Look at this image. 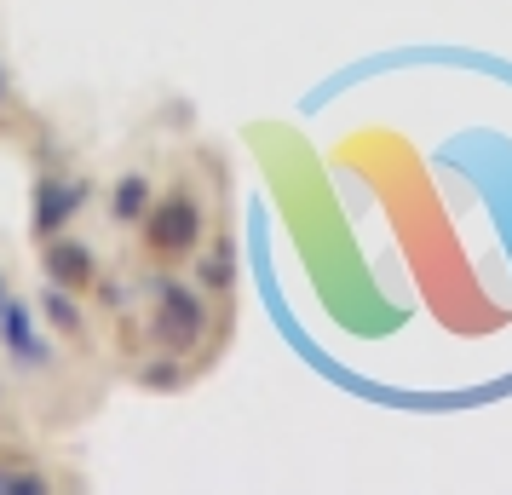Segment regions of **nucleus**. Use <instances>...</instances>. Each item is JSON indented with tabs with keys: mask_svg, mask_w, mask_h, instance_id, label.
Instances as JSON below:
<instances>
[{
	"mask_svg": "<svg viewBox=\"0 0 512 495\" xmlns=\"http://www.w3.org/2000/svg\"><path fill=\"white\" fill-rule=\"evenodd\" d=\"M139 236H144V260L156 265V271L190 265V254L208 242V196L190 185V179H173L167 190H156Z\"/></svg>",
	"mask_w": 512,
	"mask_h": 495,
	"instance_id": "1",
	"label": "nucleus"
},
{
	"mask_svg": "<svg viewBox=\"0 0 512 495\" xmlns=\"http://www.w3.org/2000/svg\"><path fill=\"white\" fill-rule=\"evenodd\" d=\"M219 317H213V294L196 277H179V271H156L150 277V340L156 352H196L208 346Z\"/></svg>",
	"mask_w": 512,
	"mask_h": 495,
	"instance_id": "2",
	"label": "nucleus"
},
{
	"mask_svg": "<svg viewBox=\"0 0 512 495\" xmlns=\"http://www.w3.org/2000/svg\"><path fill=\"white\" fill-rule=\"evenodd\" d=\"M58 334L41 323V311H35V300L29 294H12V306L0 311V357H6V369L18 380H29V386H41V380L58 375Z\"/></svg>",
	"mask_w": 512,
	"mask_h": 495,
	"instance_id": "3",
	"label": "nucleus"
},
{
	"mask_svg": "<svg viewBox=\"0 0 512 495\" xmlns=\"http://www.w3.org/2000/svg\"><path fill=\"white\" fill-rule=\"evenodd\" d=\"M93 173H75V167L64 162H47L41 173H35V202H29V236L35 242H47V236L70 231L81 213L93 208Z\"/></svg>",
	"mask_w": 512,
	"mask_h": 495,
	"instance_id": "4",
	"label": "nucleus"
},
{
	"mask_svg": "<svg viewBox=\"0 0 512 495\" xmlns=\"http://www.w3.org/2000/svg\"><path fill=\"white\" fill-rule=\"evenodd\" d=\"M35 248H41V277H47V283H64V288H75V294H93L98 277H104L98 248L81 242V236H70V231L47 236V242H35Z\"/></svg>",
	"mask_w": 512,
	"mask_h": 495,
	"instance_id": "5",
	"label": "nucleus"
},
{
	"mask_svg": "<svg viewBox=\"0 0 512 495\" xmlns=\"http://www.w3.org/2000/svg\"><path fill=\"white\" fill-rule=\"evenodd\" d=\"M35 311H41V323H47L64 346L87 352V340H93V323H87V294H75V288H64V283H41V288H35Z\"/></svg>",
	"mask_w": 512,
	"mask_h": 495,
	"instance_id": "6",
	"label": "nucleus"
},
{
	"mask_svg": "<svg viewBox=\"0 0 512 495\" xmlns=\"http://www.w3.org/2000/svg\"><path fill=\"white\" fill-rule=\"evenodd\" d=\"M156 202V179H150V167H121L110 196H104V219L116 225V231H133L144 225V213Z\"/></svg>",
	"mask_w": 512,
	"mask_h": 495,
	"instance_id": "7",
	"label": "nucleus"
},
{
	"mask_svg": "<svg viewBox=\"0 0 512 495\" xmlns=\"http://www.w3.org/2000/svg\"><path fill=\"white\" fill-rule=\"evenodd\" d=\"M190 277L208 288L213 300H225L236 288V254H231V236H213V242H202L196 254H190Z\"/></svg>",
	"mask_w": 512,
	"mask_h": 495,
	"instance_id": "8",
	"label": "nucleus"
},
{
	"mask_svg": "<svg viewBox=\"0 0 512 495\" xmlns=\"http://www.w3.org/2000/svg\"><path fill=\"white\" fill-rule=\"evenodd\" d=\"M190 375H196V369H190L179 352H156V357H144L139 369H133V380L150 386V392H185Z\"/></svg>",
	"mask_w": 512,
	"mask_h": 495,
	"instance_id": "9",
	"label": "nucleus"
},
{
	"mask_svg": "<svg viewBox=\"0 0 512 495\" xmlns=\"http://www.w3.org/2000/svg\"><path fill=\"white\" fill-rule=\"evenodd\" d=\"M6 116H12V81H6V64H0V133H6Z\"/></svg>",
	"mask_w": 512,
	"mask_h": 495,
	"instance_id": "10",
	"label": "nucleus"
},
{
	"mask_svg": "<svg viewBox=\"0 0 512 495\" xmlns=\"http://www.w3.org/2000/svg\"><path fill=\"white\" fill-rule=\"evenodd\" d=\"M12 306V277H6V265H0V311Z\"/></svg>",
	"mask_w": 512,
	"mask_h": 495,
	"instance_id": "11",
	"label": "nucleus"
},
{
	"mask_svg": "<svg viewBox=\"0 0 512 495\" xmlns=\"http://www.w3.org/2000/svg\"><path fill=\"white\" fill-rule=\"evenodd\" d=\"M0 403H6V380H0Z\"/></svg>",
	"mask_w": 512,
	"mask_h": 495,
	"instance_id": "12",
	"label": "nucleus"
}]
</instances>
